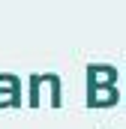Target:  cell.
<instances>
[{"label": "cell", "mask_w": 126, "mask_h": 129, "mask_svg": "<svg viewBox=\"0 0 126 129\" xmlns=\"http://www.w3.org/2000/svg\"><path fill=\"white\" fill-rule=\"evenodd\" d=\"M114 99H117V87H93V90H87L90 105H114Z\"/></svg>", "instance_id": "2"}, {"label": "cell", "mask_w": 126, "mask_h": 129, "mask_svg": "<svg viewBox=\"0 0 126 129\" xmlns=\"http://www.w3.org/2000/svg\"><path fill=\"white\" fill-rule=\"evenodd\" d=\"M114 78H117V72L111 69V66H90L87 69V84H90V90L93 87H114Z\"/></svg>", "instance_id": "1"}]
</instances>
